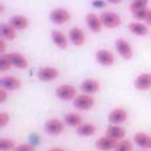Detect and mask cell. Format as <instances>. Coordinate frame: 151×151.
I'll return each mask as SVG.
<instances>
[{"label":"cell","instance_id":"6da1fadb","mask_svg":"<svg viewBox=\"0 0 151 151\" xmlns=\"http://www.w3.org/2000/svg\"><path fill=\"white\" fill-rule=\"evenodd\" d=\"M56 93V97L61 101H73L76 97L78 96L77 94V90H76L74 86L69 85V83H63V85H58L55 90Z\"/></svg>","mask_w":151,"mask_h":151},{"label":"cell","instance_id":"7a4b0ae2","mask_svg":"<svg viewBox=\"0 0 151 151\" xmlns=\"http://www.w3.org/2000/svg\"><path fill=\"white\" fill-rule=\"evenodd\" d=\"M73 106L77 110H81V111H88L94 106V98L91 97V94H78L73 99Z\"/></svg>","mask_w":151,"mask_h":151},{"label":"cell","instance_id":"3957f363","mask_svg":"<svg viewBox=\"0 0 151 151\" xmlns=\"http://www.w3.org/2000/svg\"><path fill=\"white\" fill-rule=\"evenodd\" d=\"M99 17H101L104 27H106V28H111V29L117 28V27H119L121 23H122L121 16L118 15V13L113 12V11H105V12H102L101 15H99Z\"/></svg>","mask_w":151,"mask_h":151},{"label":"cell","instance_id":"277c9868","mask_svg":"<svg viewBox=\"0 0 151 151\" xmlns=\"http://www.w3.org/2000/svg\"><path fill=\"white\" fill-rule=\"evenodd\" d=\"M60 76V70L55 66H42L36 72V77L42 82H50Z\"/></svg>","mask_w":151,"mask_h":151},{"label":"cell","instance_id":"5b68a950","mask_svg":"<svg viewBox=\"0 0 151 151\" xmlns=\"http://www.w3.org/2000/svg\"><path fill=\"white\" fill-rule=\"evenodd\" d=\"M49 19L52 23L57 24V25H63V24H66L70 20V13H69V11L65 9V8L58 7V8H55V9L50 11Z\"/></svg>","mask_w":151,"mask_h":151},{"label":"cell","instance_id":"8992f818","mask_svg":"<svg viewBox=\"0 0 151 151\" xmlns=\"http://www.w3.org/2000/svg\"><path fill=\"white\" fill-rule=\"evenodd\" d=\"M45 133L49 134L52 137H56V135H60V134L64 133L65 130V123L63 121L57 119V118H52V119H48L45 122Z\"/></svg>","mask_w":151,"mask_h":151},{"label":"cell","instance_id":"52a82bcc","mask_svg":"<svg viewBox=\"0 0 151 151\" xmlns=\"http://www.w3.org/2000/svg\"><path fill=\"white\" fill-rule=\"evenodd\" d=\"M115 49H117L118 55L123 60H131L133 58V48H131L130 42L127 40L117 39V41H115Z\"/></svg>","mask_w":151,"mask_h":151},{"label":"cell","instance_id":"ba28073f","mask_svg":"<svg viewBox=\"0 0 151 151\" xmlns=\"http://www.w3.org/2000/svg\"><path fill=\"white\" fill-rule=\"evenodd\" d=\"M126 119H127V111L122 107L113 109L107 115V121L110 125H122Z\"/></svg>","mask_w":151,"mask_h":151},{"label":"cell","instance_id":"9c48e42d","mask_svg":"<svg viewBox=\"0 0 151 151\" xmlns=\"http://www.w3.org/2000/svg\"><path fill=\"white\" fill-rule=\"evenodd\" d=\"M96 61L102 66H111L115 61L113 52L107 49H99L96 52Z\"/></svg>","mask_w":151,"mask_h":151},{"label":"cell","instance_id":"30bf717a","mask_svg":"<svg viewBox=\"0 0 151 151\" xmlns=\"http://www.w3.org/2000/svg\"><path fill=\"white\" fill-rule=\"evenodd\" d=\"M86 25H88V28L90 29L91 32L98 33V32H101L104 24H102V20L98 15H96L94 12H89L88 15H86Z\"/></svg>","mask_w":151,"mask_h":151},{"label":"cell","instance_id":"8fae6325","mask_svg":"<svg viewBox=\"0 0 151 151\" xmlns=\"http://www.w3.org/2000/svg\"><path fill=\"white\" fill-rule=\"evenodd\" d=\"M117 145H118L117 139H113L107 135L101 137V138H98L96 141V147L101 151H111L117 147Z\"/></svg>","mask_w":151,"mask_h":151},{"label":"cell","instance_id":"7c38bea8","mask_svg":"<svg viewBox=\"0 0 151 151\" xmlns=\"http://www.w3.org/2000/svg\"><path fill=\"white\" fill-rule=\"evenodd\" d=\"M50 39H52L53 44H56V47H58L60 49H66L69 45V37L66 36L64 32L55 29L50 33Z\"/></svg>","mask_w":151,"mask_h":151},{"label":"cell","instance_id":"4fadbf2b","mask_svg":"<svg viewBox=\"0 0 151 151\" xmlns=\"http://www.w3.org/2000/svg\"><path fill=\"white\" fill-rule=\"evenodd\" d=\"M134 86L139 91H146L151 88V73H141L134 81Z\"/></svg>","mask_w":151,"mask_h":151},{"label":"cell","instance_id":"5bb4252c","mask_svg":"<svg viewBox=\"0 0 151 151\" xmlns=\"http://www.w3.org/2000/svg\"><path fill=\"white\" fill-rule=\"evenodd\" d=\"M21 81L19 80L17 77H13V76H5L0 80V86L4 88L5 90L12 91V90H17V89L21 88Z\"/></svg>","mask_w":151,"mask_h":151},{"label":"cell","instance_id":"9a60e30c","mask_svg":"<svg viewBox=\"0 0 151 151\" xmlns=\"http://www.w3.org/2000/svg\"><path fill=\"white\" fill-rule=\"evenodd\" d=\"M69 41L72 42L73 45L76 47H82L83 44H85V32L82 31L81 28H78V27H74V28H72L70 31H69Z\"/></svg>","mask_w":151,"mask_h":151},{"label":"cell","instance_id":"2e32d148","mask_svg":"<svg viewBox=\"0 0 151 151\" xmlns=\"http://www.w3.org/2000/svg\"><path fill=\"white\" fill-rule=\"evenodd\" d=\"M8 57H9L11 63H12L13 68H17V69H27L29 66V63L27 60V57L24 55L19 52H11L8 53Z\"/></svg>","mask_w":151,"mask_h":151},{"label":"cell","instance_id":"e0dca14e","mask_svg":"<svg viewBox=\"0 0 151 151\" xmlns=\"http://www.w3.org/2000/svg\"><path fill=\"white\" fill-rule=\"evenodd\" d=\"M129 31L131 32L133 35H135V36H147L149 33H151V32H149V27L146 25V24H143L142 21H133V23H130L127 25Z\"/></svg>","mask_w":151,"mask_h":151},{"label":"cell","instance_id":"ac0fdd59","mask_svg":"<svg viewBox=\"0 0 151 151\" xmlns=\"http://www.w3.org/2000/svg\"><path fill=\"white\" fill-rule=\"evenodd\" d=\"M80 89L82 90V93L86 94H94L99 90V82L94 78H86L81 82Z\"/></svg>","mask_w":151,"mask_h":151},{"label":"cell","instance_id":"d6986e66","mask_svg":"<svg viewBox=\"0 0 151 151\" xmlns=\"http://www.w3.org/2000/svg\"><path fill=\"white\" fill-rule=\"evenodd\" d=\"M106 135L113 139H117V141L119 142V141H122V139H125L126 131L121 125H110L106 130Z\"/></svg>","mask_w":151,"mask_h":151},{"label":"cell","instance_id":"ffe728a7","mask_svg":"<svg viewBox=\"0 0 151 151\" xmlns=\"http://www.w3.org/2000/svg\"><path fill=\"white\" fill-rule=\"evenodd\" d=\"M9 24L16 29V31H23V29L28 28L29 20L23 15H15L9 19Z\"/></svg>","mask_w":151,"mask_h":151},{"label":"cell","instance_id":"44dd1931","mask_svg":"<svg viewBox=\"0 0 151 151\" xmlns=\"http://www.w3.org/2000/svg\"><path fill=\"white\" fill-rule=\"evenodd\" d=\"M134 143L143 150L151 149V137L146 133H137L134 135Z\"/></svg>","mask_w":151,"mask_h":151},{"label":"cell","instance_id":"7402d4cb","mask_svg":"<svg viewBox=\"0 0 151 151\" xmlns=\"http://www.w3.org/2000/svg\"><path fill=\"white\" fill-rule=\"evenodd\" d=\"M76 131H77V134L81 137H91L97 133V126L93 125V123L83 122L82 125H80L76 129Z\"/></svg>","mask_w":151,"mask_h":151},{"label":"cell","instance_id":"603a6c76","mask_svg":"<svg viewBox=\"0 0 151 151\" xmlns=\"http://www.w3.org/2000/svg\"><path fill=\"white\" fill-rule=\"evenodd\" d=\"M64 123L69 127H74L77 129L80 125H82V117L77 113H68V114L64 117Z\"/></svg>","mask_w":151,"mask_h":151},{"label":"cell","instance_id":"cb8c5ba5","mask_svg":"<svg viewBox=\"0 0 151 151\" xmlns=\"http://www.w3.org/2000/svg\"><path fill=\"white\" fill-rule=\"evenodd\" d=\"M0 35H1L3 39L9 40L11 41V40L16 39V36H17V31L8 23V24H3V25L0 27Z\"/></svg>","mask_w":151,"mask_h":151},{"label":"cell","instance_id":"d4e9b609","mask_svg":"<svg viewBox=\"0 0 151 151\" xmlns=\"http://www.w3.org/2000/svg\"><path fill=\"white\" fill-rule=\"evenodd\" d=\"M129 8H130L131 12H137V11L149 8V0H131Z\"/></svg>","mask_w":151,"mask_h":151},{"label":"cell","instance_id":"484cf974","mask_svg":"<svg viewBox=\"0 0 151 151\" xmlns=\"http://www.w3.org/2000/svg\"><path fill=\"white\" fill-rule=\"evenodd\" d=\"M16 147V143L13 139L1 138L0 139V151H13Z\"/></svg>","mask_w":151,"mask_h":151},{"label":"cell","instance_id":"4316f807","mask_svg":"<svg viewBox=\"0 0 151 151\" xmlns=\"http://www.w3.org/2000/svg\"><path fill=\"white\" fill-rule=\"evenodd\" d=\"M114 151H134V146H133V143H131V141H129V139H122V141L118 142Z\"/></svg>","mask_w":151,"mask_h":151},{"label":"cell","instance_id":"83f0119b","mask_svg":"<svg viewBox=\"0 0 151 151\" xmlns=\"http://www.w3.org/2000/svg\"><path fill=\"white\" fill-rule=\"evenodd\" d=\"M11 68H12V63H11L9 57H8V53L1 55V57H0V72L4 73Z\"/></svg>","mask_w":151,"mask_h":151},{"label":"cell","instance_id":"f1b7e54d","mask_svg":"<svg viewBox=\"0 0 151 151\" xmlns=\"http://www.w3.org/2000/svg\"><path fill=\"white\" fill-rule=\"evenodd\" d=\"M150 11L151 9H149V8H145V9L133 12V16H134V19H135V21H146L147 17H149Z\"/></svg>","mask_w":151,"mask_h":151},{"label":"cell","instance_id":"f546056e","mask_svg":"<svg viewBox=\"0 0 151 151\" xmlns=\"http://www.w3.org/2000/svg\"><path fill=\"white\" fill-rule=\"evenodd\" d=\"M9 121H11V117L8 113H5V111L0 113V129H4Z\"/></svg>","mask_w":151,"mask_h":151},{"label":"cell","instance_id":"4dcf8cb0","mask_svg":"<svg viewBox=\"0 0 151 151\" xmlns=\"http://www.w3.org/2000/svg\"><path fill=\"white\" fill-rule=\"evenodd\" d=\"M13 151H36V150H35L33 145L31 143H21V145H17Z\"/></svg>","mask_w":151,"mask_h":151},{"label":"cell","instance_id":"1f68e13d","mask_svg":"<svg viewBox=\"0 0 151 151\" xmlns=\"http://www.w3.org/2000/svg\"><path fill=\"white\" fill-rule=\"evenodd\" d=\"M7 94L8 90H5L4 88H0V104H4L7 101Z\"/></svg>","mask_w":151,"mask_h":151},{"label":"cell","instance_id":"d6a6232c","mask_svg":"<svg viewBox=\"0 0 151 151\" xmlns=\"http://www.w3.org/2000/svg\"><path fill=\"white\" fill-rule=\"evenodd\" d=\"M5 48H7V44H5V39H0V55H4L5 53Z\"/></svg>","mask_w":151,"mask_h":151},{"label":"cell","instance_id":"836d02e7","mask_svg":"<svg viewBox=\"0 0 151 151\" xmlns=\"http://www.w3.org/2000/svg\"><path fill=\"white\" fill-rule=\"evenodd\" d=\"M48 151H65V150L61 149V147H52V149H49Z\"/></svg>","mask_w":151,"mask_h":151},{"label":"cell","instance_id":"e575fe53","mask_svg":"<svg viewBox=\"0 0 151 151\" xmlns=\"http://www.w3.org/2000/svg\"><path fill=\"white\" fill-rule=\"evenodd\" d=\"M107 1L111 4H119V3H122V0H107Z\"/></svg>","mask_w":151,"mask_h":151},{"label":"cell","instance_id":"d590c367","mask_svg":"<svg viewBox=\"0 0 151 151\" xmlns=\"http://www.w3.org/2000/svg\"><path fill=\"white\" fill-rule=\"evenodd\" d=\"M93 4H94V7H96V5H97V7H102V5H104V4L101 3V0H97V1H94Z\"/></svg>","mask_w":151,"mask_h":151},{"label":"cell","instance_id":"8d00e7d4","mask_svg":"<svg viewBox=\"0 0 151 151\" xmlns=\"http://www.w3.org/2000/svg\"><path fill=\"white\" fill-rule=\"evenodd\" d=\"M145 23H147L149 25H151V11H150V13H149V17H147V20L145 21Z\"/></svg>","mask_w":151,"mask_h":151},{"label":"cell","instance_id":"74e56055","mask_svg":"<svg viewBox=\"0 0 151 151\" xmlns=\"http://www.w3.org/2000/svg\"><path fill=\"white\" fill-rule=\"evenodd\" d=\"M0 15H4V4H0Z\"/></svg>","mask_w":151,"mask_h":151},{"label":"cell","instance_id":"f35d334b","mask_svg":"<svg viewBox=\"0 0 151 151\" xmlns=\"http://www.w3.org/2000/svg\"><path fill=\"white\" fill-rule=\"evenodd\" d=\"M150 36H151V33H150Z\"/></svg>","mask_w":151,"mask_h":151}]
</instances>
